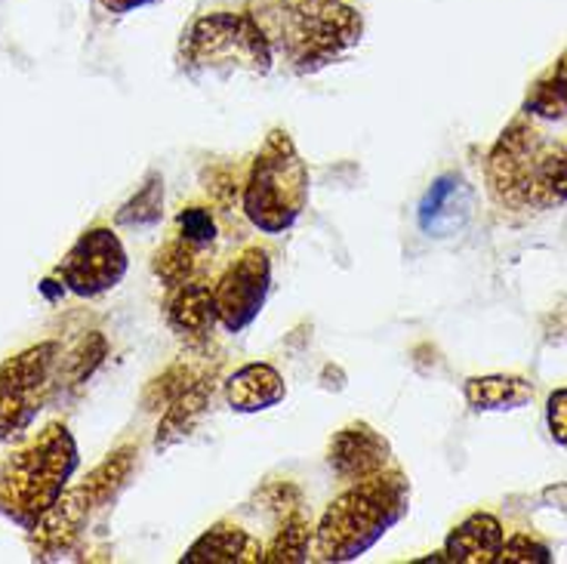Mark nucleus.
<instances>
[{
    "label": "nucleus",
    "mask_w": 567,
    "mask_h": 564,
    "mask_svg": "<svg viewBox=\"0 0 567 564\" xmlns=\"http://www.w3.org/2000/svg\"><path fill=\"white\" fill-rule=\"evenodd\" d=\"M487 188L509 211H553L567 204V148L515 117L487 155Z\"/></svg>",
    "instance_id": "f257e3e1"
},
{
    "label": "nucleus",
    "mask_w": 567,
    "mask_h": 564,
    "mask_svg": "<svg viewBox=\"0 0 567 564\" xmlns=\"http://www.w3.org/2000/svg\"><path fill=\"white\" fill-rule=\"evenodd\" d=\"M411 509V481L398 469L354 481L315 527V555L321 562H354L370 552Z\"/></svg>",
    "instance_id": "f03ea898"
},
{
    "label": "nucleus",
    "mask_w": 567,
    "mask_h": 564,
    "mask_svg": "<svg viewBox=\"0 0 567 564\" xmlns=\"http://www.w3.org/2000/svg\"><path fill=\"white\" fill-rule=\"evenodd\" d=\"M269 34L275 53H281L297 74H315L361 43L364 19L342 0H293L271 13H254Z\"/></svg>",
    "instance_id": "7ed1b4c3"
},
{
    "label": "nucleus",
    "mask_w": 567,
    "mask_h": 564,
    "mask_svg": "<svg viewBox=\"0 0 567 564\" xmlns=\"http://www.w3.org/2000/svg\"><path fill=\"white\" fill-rule=\"evenodd\" d=\"M78 465L81 453L69 425L50 423L0 469V512H7L25 531H34L65 494Z\"/></svg>",
    "instance_id": "20e7f679"
},
{
    "label": "nucleus",
    "mask_w": 567,
    "mask_h": 564,
    "mask_svg": "<svg viewBox=\"0 0 567 564\" xmlns=\"http://www.w3.org/2000/svg\"><path fill=\"white\" fill-rule=\"evenodd\" d=\"M309 167L284 130H271L244 183V213L259 232L281 235L293 228L309 204Z\"/></svg>",
    "instance_id": "39448f33"
},
{
    "label": "nucleus",
    "mask_w": 567,
    "mask_h": 564,
    "mask_svg": "<svg viewBox=\"0 0 567 564\" xmlns=\"http://www.w3.org/2000/svg\"><path fill=\"white\" fill-rule=\"evenodd\" d=\"M183 69L210 78L269 74L275 62L269 34L254 13H207L195 19L179 43Z\"/></svg>",
    "instance_id": "423d86ee"
},
{
    "label": "nucleus",
    "mask_w": 567,
    "mask_h": 564,
    "mask_svg": "<svg viewBox=\"0 0 567 564\" xmlns=\"http://www.w3.org/2000/svg\"><path fill=\"white\" fill-rule=\"evenodd\" d=\"M56 365L59 342L53 339L29 346L0 365V438L22 435L34 423L50 398Z\"/></svg>",
    "instance_id": "0eeeda50"
},
{
    "label": "nucleus",
    "mask_w": 567,
    "mask_h": 564,
    "mask_svg": "<svg viewBox=\"0 0 567 564\" xmlns=\"http://www.w3.org/2000/svg\"><path fill=\"white\" fill-rule=\"evenodd\" d=\"M130 259L112 228H86L56 266L62 287L81 299L102 297L127 275Z\"/></svg>",
    "instance_id": "6e6552de"
},
{
    "label": "nucleus",
    "mask_w": 567,
    "mask_h": 564,
    "mask_svg": "<svg viewBox=\"0 0 567 564\" xmlns=\"http://www.w3.org/2000/svg\"><path fill=\"white\" fill-rule=\"evenodd\" d=\"M271 290V259L262 247H247L223 278L213 284L216 315L228 334H241L256 321Z\"/></svg>",
    "instance_id": "1a4fd4ad"
},
{
    "label": "nucleus",
    "mask_w": 567,
    "mask_h": 564,
    "mask_svg": "<svg viewBox=\"0 0 567 564\" xmlns=\"http://www.w3.org/2000/svg\"><path fill=\"white\" fill-rule=\"evenodd\" d=\"M327 463L342 481H364L392 465V448L370 423H349L330 438Z\"/></svg>",
    "instance_id": "9d476101"
},
{
    "label": "nucleus",
    "mask_w": 567,
    "mask_h": 564,
    "mask_svg": "<svg viewBox=\"0 0 567 564\" xmlns=\"http://www.w3.org/2000/svg\"><path fill=\"white\" fill-rule=\"evenodd\" d=\"M164 315H167V325H171L173 334L183 339L185 346H192V349L207 346L213 327L219 325L213 284H207L198 275L192 281L173 287L171 297L164 302Z\"/></svg>",
    "instance_id": "9b49d317"
},
{
    "label": "nucleus",
    "mask_w": 567,
    "mask_h": 564,
    "mask_svg": "<svg viewBox=\"0 0 567 564\" xmlns=\"http://www.w3.org/2000/svg\"><path fill=\"white\" fill-rule=\"evenodd\" d=\"M472 216V188L460 173H444L435 185L425 192L420 204V226L435 238L456 235Z\"/></svg>",
    "instance_id": "f8f14e48"
},
{
    "label": "nucleus",
    "mask_w": 567,
    "mask_h": 564,
    "mask_svg": "<svg viewBox=\"0 0 567 564\" xmlns=\"http://www.w3.org/2000/svg\"><path fill=\"white\" fill-rule=\"evenodd\" d=\"M266 562V546L250 531L231 522H216L192 543L183 564H259Z\"/></svg>",
    "instance_id": "ddd939ff"
},
{
    "label": "nucleus",
    "mask_w": 567,
    "mask_h": 564,
    "mask_svg": "<svg viewBox=\"0 0 567 564\" xmlns=\"http://www.w3.org/2000/svg\"><path fill=\"white\" fill-rule=\"evenodd\" d=\"M506 534L499 519H494L491 512H472L447 534L444 558L460 564H496Z\"/></svg>",
    "instance_id": "4468645a"
},
{
    "label": "nucleus",
    "mask_w": 567,
    "mask_h": 564,
    "mask_svg": "<svg viewBox=\"0 0 567 564\" xmlns=\"http://www.w3.org/2000/svg\"><path fill=\"white\" fill-rule=\"evenodd\" d=\"M287 398L284 377L271 365H244L226 380L228 408L238 413H262Z\"/></svg>",
    "instance_id": "2eb2a0df"
},
{
    "label": "nucleus",
    "mask_w": 567,
    "mask_h": 564,
    "mask_svg": "<svg viewBox=\"0 0 567 564\" xmlns=\"http://www.w3.org/2000/svg\"><path fill=\"white\" fill-rule=\"evenodd\" d=\"M213 401V382L210 377H204L195 386H188L183 396H176L164 408V417H161V425H157V438H155V448L157 451H164V448H173V444H179L185 435H192L195 429L204 420V413L210 410Z\"/></svg>",
    "instance_id": "dca6fc26"
},
{
    "label": "nucleus",
    "mask_w": 567,
    "mask_h": 564,
    "mask_svg": "<svg viewBox=\"0 0 567 564\" xmlns=\"http://www.w3.org/2000/svg\"><path fill=\"white\" fill-rule=\"evenodd\" d=\"M534 398V386L525 377L496 373V377H472L466 380V401L478 413H506L525 408Z\"/></svg>",
    "instance_id": "f3484780"
},
{
    "label": "nucleus",
    "mask_w": 567,
    "mask_h": 564,
    "mask_svg": "<svg viewBox=\"0 0 567 564\" xmlns=\"http://www.w3.org/2000/svg\"><path fill=\"white\" fill-rule=\"evenodd\" d=\"M525 114L539 117V121H565L567 117V50L555 59L553 69L530 86Z\"/></svg>",
    "instance_id": "a211bd4d"
},
{
    "label": "nucleus",
    "mask_w": 567,
    "mask_h": 564,
    "mask_svg": "<svg viewBox=\"0 0 567 564\" xmlns=\"http://www.w3.org/2000/svg\"><path fill=\"white\" fill-rule=\"evenodd\" d=\"M204 256H207L204 247L179 238V235H173V238L157 250L155 259H152V271L157 275V281L164 284L167 290H173V287H179V284L198 278Z\"/></svg>",
    "instance_id": "6ab92c4d"
},
{
    "label": "nucleus",
    "mask_w": 567,
    "mask_h": 564,
    "mask_svg": "<svg viewBox=\"0 0 567 564\" xmlns=\"http://www.w3.org/2000/svg\"><path fill=\"white\" fill-rule=\"evenodd\" d=\"M136 457H140V453H136V448H130V444L127 448H117V451L109 453V457L81 481L84 491L90 494V500L96 503V509L105 506V503L127 484L130 472H133V465H136Z\"/></svg>",
    "instance_id": "aec40b11"
},
{
    "label": "nucleus",
    "mask_w": 567,
    "mask_h": 564,
    "mask_svg": "<svg viewBox=\"0 0 567 564\" xmlns=\"http://www.w3.org/2000/svg\"><path fill=\"white\" fill-rule=\"evenodd\" d=\"M315 527L312 522L299 512V509H290L284 515L281 531L275 534V543L266 550V562L271 564H297L309 558V546H312Z\"/></svg>",
    "instance_id": "412c9836"
},
{
    "label": "nucleus",
    "mask_w": 567,
    "mask_h": 564,
    "mask_svg": "<svg viewBox=\"0 0 567 564\" xmlns=\"http://www.w3.org/2000/svg\"><path fill=\"white\" fill-rule=\"evenodd\" d=\"M204 377H210V373L200 370L195 361L179 358V361L167 367L157 380L148 382V389H145V396H142V404H145V410H164L173 398L183 396L188 386H195V382L204 380Z\"/></svg>",
    "instance_id": "4be33fe9"
},
{
    "label": "nucleus",
    "mask_w": 567,
    "mask_h": 564,
    "mask_svg": "<svg viewBox=\"0 0 567 564\" xmlns=\"http://www.w3.org/2000/svg\"><path fill=\"white\" fill-rule=\"evenodd\" d=\"M161 213H164V180H161V173H148V180L140 185V192L117 211L114 223L127 228H145L155 226Z\"/></svg>",
    "instance_id": "5701e85b"
},
{
    "label": "nucleus",
    "mask_w": 567,
    "mask_h": 564,
    "mask_svg": "<svg viewBox=\"0 0 567 564\" xmlns=\"http://www.w3.org/2000/svg\"><path fill=\"white\" fill-rule=\"evenodd\" d=\"M176 235L192 244H198L204 250H210L213 240H216V219L207 207H185L176 216Z\"/></svg>",
    "instance_id": "b1692460"
},
{
    "label": "nucleus",
    "mask_w": 567,
    "mask_h": 564,
    "mask_svg": "<svg viewBox=\"0 0 567 564\" xmlns=\"http://www.w3.org/2000/svg\"><path fill=\"white\" fill-rule=\"evenodd\" d=\"M553 562V552L546 543H539L534 536L515 534L503 543L499 552V562L496 564H549Z\"/></svg>",
    "instance_id": "393cba45"
},
{
    "label": "nucleus",
    "mask_w": 567,
    "mask_h": 564,
    "mask_svg": "<svg viewBox=\"0 0 567 564\" xmlns=\"http://www.w3.org/2000/svg\"><path fill=\"white\" fill-rule=\"evenodd\" d=\"M546 423L553 438L567 451V389H555L546 401Z\"/></svg>",
    "instance_id": "a878e982"
},
{
    "label": "nucleus",
    "mask_w": 567,
    "mask_h": 564,
    "mask_svg": "<svg viewBox=\"0 0 567 564\" xmlns=\"http://www.w3.org/2000/svg\"><path fill=\"white\" fill-rule=\"evenodd\" d=\"M102 10H109L114 16H124L133 13V10H140V7H148V3H155V0H100Z\"/></svg>",
    "instance_id": "bb28decb"
}]
</instances>
